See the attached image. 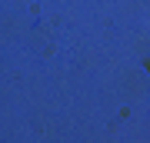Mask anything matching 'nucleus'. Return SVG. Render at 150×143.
<instances>
[]
</instances>
